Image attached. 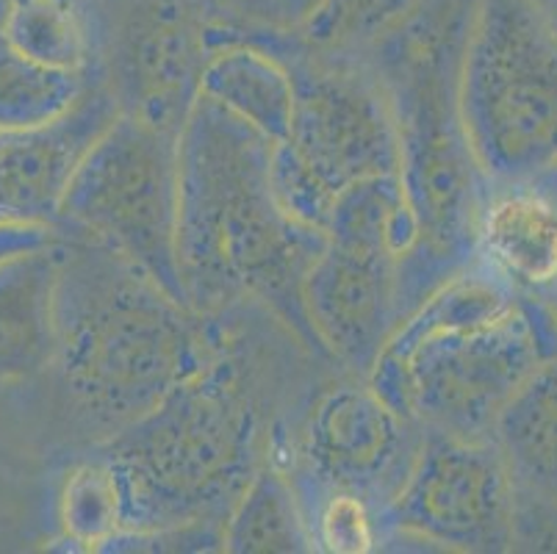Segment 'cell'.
<instances>
[{
    "instance_id": "cell-1",
    "label": "cell",
    "mask_w": 557,
    "mask_h": 554,
    "mask_svg": "<svg viewBox=\"0 0 557 554\" xmlns=\"http://www.w3.org/2000/svg\"><path fill=\"white\" fill-rule=\"evenodd\" d=\"M272 147L252 125L197 95L178 136V269L186 303L220 313L261 303L306 344L302 278L325 236L281 206Z\"/></svg>"
},
{
    "instance_id": "cell-2",
    "label": "cell",
    "mask_w": 557,
    "mask_h": 554,
    "mask_svg": "<svg viewBox=\"0 0 557 554\" xmlns=\"http://www.w3.org/2000/svg\"><path fill=\"white\" fill-rule=\"evenodd\" d=\"M557 355V330L472 261L397 324L369 383L419 430L491 439L516 391Z\"/></svg>"
},
{
    "instance_id": "cell-3",
    "label": "cell",
    "mask_w": 557,
    "mask_h": 554,
    "mask_svg": "<svg viewBox=\"0 0 557 554\" xmlns=\"http://www.w3.org/2000/svg\"><path fill=\"white\" fill-rule=\"evenodd\" d=\"M55 328L64 385L111 433L225 353L211 313L89 238L62 250Z\"/></svg>"
},
{
    "instance_id": "cell-4",
    "label": "cell",
    "mask_w": 557,
    "mask_h": 554,
    "mask_svg": "<svg viewBox=\"0 0 557 554\" xmlns=\"http://www.w3.org/2000/svg\"><path fill=\"white\" fill-rule=\"evenodd\" d=\"M103 455L123 482L125 535L222 530L267 460L261 410L225 349L156 408L111 433Z\"/></svg>"
},
{
    "instance_id": "cell-5",
    "label": "cell",
    "mask_w": 557,
    "mask_h": 554,
    "mask_svg": "<svg viewBox=\"0 0 557 554\" xmlns=\"http://www.w3.org/2000/svg\"><path fill=\"white\" fill-rule=\"evenodd\" d=\"M491 183L557 175V28L539 0H483L455 89Z\"/></svg>"
},
{
    "instance_id": "cell-6",
    "label": "cell",
    "mask_w": 557,
    "mask_h": 554,
    "mask_svg": "<svg viewBox=\"0 0 557 554\" xmlns=\"http://www.w3.org/2000/svg\"><path fill=\"white\" fill-rule=\"evenodd\" d=\"M178 136L181 128L123 106L81 156L59 220L186 299L178 269Z\"/></svg>"
},
{
    "instance_id": "cell-7",
    "label": "cell",
    "mask_w": 557,
    "mask_h": 554,
    "mask_svg": "<svg viewBox=\"0 0 557 554\" xmlns=\"http://www.w3.org/2000/svg\"><path fill=\"white\" fill-rule=\"evenodd\" d=\"M286 139L272 147V183L300 225L322 233L333 200L356 183L403 175V131L383 78L347 67L295 73Z\"/></svg>"
},
{
    "instance_id": "cell-8",
    "label": "cell",
    "mask_w": 557,
    "mask_h": 554,
    "mask_svg": "<svg viewBox=\"0 0 557 554\" xmlns=\"http://www.w3.org/2000/svg\"><path fill=\"white\" fill-rule=\"evenodd\" d=\"M383 530L458 552H505L519 538V494L494 439L422 430Z\"/></svg>"
},
{
    "instance_id": "cell-9",
    "label": "cell",
    "mask_w": 557,
    "mask_h": 554,
    "mask_svg": "<svg viewBox=\"0 0 557 554\" xmlns=\"http://www.w3.org/2000/svg\"><path fill=\"white\" fill-rule=\"evenodd\" d=\"M419 439L422 430L367 378L338 383L313 403L302 427L300 469L292 477L300 491H356L383 513L408 475Z\"/></svg>"
},
{
    "instance_id": "cell-10",
    "label": "cell",
    "mask_w": 557,
    "mask_h": 554,
    "mask_svg": "<svg viewBox=\"0 0 557 554\" xmlns=\"http://www.w3.org/2000/svg\"><path fill=\"white\" fill-rule=\"evenodd\" d=\"M302 311L317 349L369 378L405 317L399 261L325 242L302 278Z\"/></svg>"
},
{
    "instance_id": "cell-11",
    "label": "cell",
    "mask_w": 557,
    "mask_h": 554,
    "mask_svg": "<svg viewBox=\"0 0 557 554\" xmlns=\"http://www.w3.org/2000/svg\"><path fill=\"white\" fill-rule=\"evenodd\" d=\"M123 111L111 91L89 89L59 120L0 128V225H45L62 217L67 183L92 141Z\"/></svg>"
},
{
    "instance_id": "cell-12",
    "label": "cell",
    "mask_w": 557,
    "mask_h": 554,
    "mask_svg": "<svg viewBox=\"0 0 557 554\" xmlns=\"http://www.w3.org/2000/svg\"><path fill=\"white\" fill-rule=\"evenodd\" d=\"M474 261L541 303L557 288V175L491 183L480 206Z\"/></svg>"
},
{
    "instance_id": "cell-13",
    "label": "cell",
    "mask_w": 557,
    "mask_h": 554,
    "mask_svg": "<svg viewBox=\"0 0 557 554\" xmlns=\"http://www.w3.org/2000/svg\"><path fill=\"white\" fill-rule=\"evenodd\" d=\"M519 494V513L557 525V355L530 374L491 433Z\"/></svg>"
},
{
    "instance_id": "cell-14",
    "label": "cell",
    "mask_w": 557,
    "mask_h": 554,
    "mask_svg": "<svg viewBox=\"0 0 557 554\" xmlns=\"http://www.w3.org/2000/svg\"><path fill=\"white\" fill-rule=\"evenodd\" d=\"M62 250L45 244L0 263V380H23L55 360Z\"/></svg>"
},
{
    "instance_id": "cell-15",
    "label": "cell",
    "mask_w": 557,
    "mask_h": 554,
    "mask_svg": "<svg viewBox=\"0 0 557 554\" xmlns=\"http://www.w3.org/2000/svg\"><path fill=\"white\" fill-rule=\"evenodd\" d=\"M197 95L245 120L270 141L286 139L297 103L295 70L256 48H225L202 61Z\"/></svg>"
},
{
    "instance_id": "cell-16",
    "label": "cell",
    "mask_w": 557,
    "mask_h": 554,
    "mask_svg": "<svg viewBox=\"0 0 557 554\" xmlns=\"http://www.w3.org/2000/svg\"><path fill=\"white\" fill-rule=\"evenodd\" d=\"M322 236L347 250L394 258L403 267L419 242L403 175L369 177L344 189L327 211Z\"/></svg>"
},
{
    "instance_id": "cell-17",
    "label": "cell",
    "mask_w": 557,
    "mask_h": 554,
    "mask_svg": "<svg viewBox=\"0 0 557 554\" xmlns=\"http://www.w3.org/2000/svg\"><path fill=\"white\" fill-rule=\"evenodd\" d=\"M222 549L236 554L313 552L311 525L292 471L263 460L222 525Z\"/></svg>"
},
{
    "instance_id": "cell-18",
    "label": "cell",
    "mask_w": 557,
    "mask_h": 554,
    "mask_svg": "<svg viewBox=\"0 0 557 554\" xmlns=\"http://www.w3.org/2000/svg\"><path fill=\"white\" fill-rule=\"evenodd\" d=\"M62 525L86 549H109L128 530L123 482L103 452L70 475L62 496Z\"/></svg>"
},
{
    "instance_id": "cell-19",
    "label": "cell",
    "mask_w": 557,
    "mask_h": 554,
    "mask_svg": "<svg viewBox=\"0 0 557 554\" xmlns=\"http://www.w3.org/2000/svg\"><path fill=\"white\" fill-rule=\"evenodd\" d=\"M300 494H313V502H306V513L317 549L336 554H363L372 552L383 538V518L367 496L342 488L300 491Z\"/></svg>"
},
{
    "instance_id": "cell-20",
    "label": "cell",
    "mask_w": 557,
    "mask_h": 554,
    "mask_svg": "<svg viewBox=\"0 0 557 554\" xmlns=\"http://www.w3.org/2000/svg\"><path fill=\"white\" fill-rule=\"evenodd\" d=\"M539 305H541V308H544V313H546V317H549V322L555 324V330H557V288H555V292L546 294V297L541 299Z\"/></svg>"
},
{
    "instance_id": "cell-21",
    "label": "cell",
    "mask_w": 557,
    "mask_h": 554,
    "mask_svg": "<svg viewBox=\"0 0 557 554\" xmlns=\"http://www.w3.org/2000/svg\"><path fill=\"white\" fill-rule=\"evenodd\" d=\"M541 7H544V3H541ZM544 12L549 14L552 25H555V28H557V0H549V3H546V7H544Z\"/></svg>"
}]
</instances>
